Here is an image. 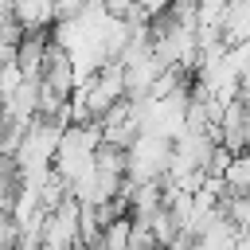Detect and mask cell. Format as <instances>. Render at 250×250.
I'll list each match as a JSON object with an SVG mask.
<instances>
[{
	"label": "cell",
	"mask_w": 250,
	"mask_h": 250,
	"mask_svg": "<svg viewBox=\"0 0 250 250\" xmlns=\"http://www.w3.org/2000/svg\"><path fill=\"white\" fill-rule=\"evenodd\" d=\"M94 168H98V172L125 176V148L113 145V141H98V145H94Z\"/></svg>",
	"instance_id": "cell-8"
},
{
	"label": "cell",
	"mask_w": 250,
	"mask_h": 250,
	"mask_svg": "<svg viewBox=\"0 0 250 250\" xmlns=\"http://www.w3.org/2000/svg\"><path fill=\"white\" fill-rule=\"evenodd\" d=\"M219 35L223 43H242L250 39V0H227L223 4V20H219Z\"/></svg>",
	"instance_id": "cell-4"
},
{
	"label": "cell",
	"mask_w": 250,
	"mask_h": 250,
	"mask_svg": "<svg viewBox=\"0 0 250 250\" xmlns=\"http://www.w3.org/2000/svg\"><path fill=\"white\" fill-rule=\"evenodd\" d=\"M227 164H230V148H227V145L219 141V145L211 148V156H207L203 172H207V176H223V168H227Z\"/></svg>",
	"instance_id": "cell-10"
},
{
	"label": "cell",
	"mask_w": 250,
	"mask_h": 250,
	"mask_svg": "<svg viewBox=\"0 0 250 250\" xmlns=\"http://www.w3.org/2000/svg\"><path fill=\"white\" fill-rule=\"evenodd\" d=\"M168 156H172V141L141 129L137 141L125 148V176L129 180H160L168 172Z\"/></svg>",
	"instance_id": "cell-1"
},
{
	"label": "cell",
	"mask_w": 250,
	"mask_h": 250,
	"mask_svg": "<svg viewBox=\"0 0 250 250\" xmlns=\"http://www.w3.org/2000/svg\"><path fill=\"white\" fill-rule=\"evenodd\" d=\"M4 129H8V113H4V105H0V137H4Z\"/></svg>",
	"instance_id": "cell-12"
},
{
	"label": "cell",
	"mask_w": 250,
	"mask_h": 250,
	"mask_svg": "<svg viewBox=\"0 0 250 250\" xmlns=\"http://www.w3.org/2000/svg\"><path fill=\"white\" fill-rule=\"evenodd\" d=\"M35 102H39V78H23L0 105H4V113H8L12 121H23V125H27V121L35 117Z\"/></svg>",
	"instance_id": "cell-5"
},
{
	"label": "cell",
	"mask_w": 250,
	"mask_h": 250,
	"mask_svg": "<svg viewBox=\"0 0 250 250\" xmlns=\"http://www.w3.org/2000/svg\"><path fill=\"white\" fill-rule=\"evenodd\" d=\"M86 8V0H55V20H70Z\"/></svg>",
	"instance_id": "cell-11"
},
{
	"label": "cell",
	"mask_w": 250,
	"mask_h": 250,
	"mask_svg": "<svg viewBox=\"0 0 250 250\" xmlns=\"http://www.w3.org/2000/svg\"><path fill=\"white\" fill-rule=\"evenodd\" d=\"M12 16L23 27H51L55 23V0H12Z\"/></svg>",
	"instance_id": "cell-6"
},
{
	"label": "cell",
	"mask_w": 250,
	"mask_h": 250,
	"mask_svg": "<svg viewBox=\"0 0 250 250\" xmlns=\"http://www.w3.org/2000/svg\"><path fill=\"white\" fill-rule=\"evenodd\" d=\"M219 141H223L230 152L250 148V105H246L238 94L219 109Z\"/></svg>",
	"instance_id": "cell-3"
},
{
	"label": "cell",
	"mask_w": 250,
	"mask_h": 250,
	"mask_svg": "<svg viewBox=\"0 0 250 250\" xmlns=\"http://www.w3.org/2000/svg\"><path fill=\"white\" fill-rule=\"evenodd\" d=\"M39 246L47 250H66V246H82L78 238V199L66 195L59 207H51L43 215V227H39Z\"/></svg>",
	"instance_id": "cell-2"
},
{
	"label": "cell",
	"mask_w": 250,
	"mask_h": 250,
	"mask_svg": "<svg viewBox=\"0 0 250 250\" xmlns=\"http://www.w3.org/2000/svg\"><path fill=\"white\" fill-rule=\"evenodd\" d=\"M129 223H133V215L109 219V223L102 227V242H98V246H105V250H125V246H129Z\"/></svg>",
	"instance_id": "cell-9"
},
{
	"label": "cell",
	"mask_w": 250,
	"mask_h": 250,
	"mask_svg": "<svg viewBox=\"0 0 250 250\" xmlns=\"http://www.w3.org/2000/svg\"><path fill=\"white\" fill-rule=\"evenodd\" d=\"M223 184H227V191H246L250 195V148L230 152V164L223 168Z\"/></svg>",
	"instance_id": "cell-7"
}]
</instances>
